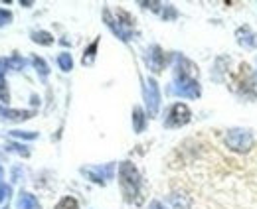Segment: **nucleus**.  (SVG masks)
Here are the masks:
<instances>
[{
  "instance_id": "obj_11",
  "label": "nucleus",
  "mask_w": 257,
  "mask_h": 209,
  "mask_svg": "<svg viewBox=\"0 0 257 209\" xmlns=\"http://www.w3.org/2000/svg\"><path fill=\"white\" fill-rule=\"evenodd\" d=\"M145 126H147V117H145L143 109L141 107H135L133 109V130L135 132H143Z\"/></svg>"
},
{
  "instance_id": "obj_19",
  "label": "nucleus",
  "mask_w": 257,
  "mask_h": 209,
  "mask_svg": "<svg viewBox=\"0 0 257 209\" xmlns=\"http://www.w3.org/2000/svg\"><path fill=\"white\" fill-rule=\"evenodd\" d=\"M10 136H14V138H24V140H34V138H38V132H22V130H10Z\"/></svg>"
},
{
  "instance_id": "obj_3",
  "label": "nucleus",
  "mask_w": 257,
  "mask_h": 209,
  "mask_svg": "<svg viewBox=\"0 0 257 209\" xmlns=\"http://www.w3.org/2000/svg\"><path fill=\"white\" fill-rule=\"evenodd\" d=\"M225 146L235 154H247L253 148V136L245 128H231L225 134Z\"/></svg>"
},
{
  "instance_id": "obj_5",
  "label": "nucleus",
  "mask_w": 257,
  "mask_h": 209,
  "mask_svg": "<svg viewBox=\"0 0 257 209\" xmlns=\"http://www.w3.org/2000/svg\"><path fill=\"white\" fill-rule=\"evenodd\" d=\"M143 97H145V105H147V113H149V117H157L159 107H161V91H159V83H157L153 77L145 79Z\"/></svg>"
},
{
  "instance_id": "obj_10",
  "label": "nucleus",
  "mask_w": 257,
  "mask_h": 209,
  "mask_svg": "<svg viewBox=\"0 0 257 209\" xmlns=\"http://www.w3.org/2000/svg\"><path fill=\"white\" fill-rule=\"evenodd\" d=\"M18 209H40V201L36 199V195L28 193V191H20L18 201H16Z\"/></svg>"
},
{
  "instance_id": "obj_18",
  "label": "nucleus",
  "mask_w": 257,
  "mask_h": 209,
  "mask_svg": "<svg viewBox=\"0 0 257 209\" xmlns=\"http://www.w3.org/2000/svg\"><path fill=\"white\" fill-rule=\"evenodd\" d=\"M10 95H8V87H6V79H4V69H2V63H0V101L8 103Z\"/></svg>"
},
{
  "instance_id": "obj_24",
  "label": "nucleus",
  "mask_w": 257,
  "mask_h": 209,
  "mask_svg": "<svg viewBox=\"0 0 257 209\" xmlns=\"http://www.w3.org/2000/svg\"><path fill=\"white\" fill-rule=\"evenodd\" d=\"M151 209H166V207L162 205L161 201H153V203H151Z\"/></svg>"
},
{
  "instance_id": "obj_2",
  "label": "nucleus",
  "mask_w": 257,
  "mask_h": 209,
  "mask_svg": "<svg viewBox=\"0 0 257 209\" xmlns=\"http://www.w3.org/2000/svg\"><path fill=\"white\" fill-rule=\"evenodd\" d=\"M119 185L123 191V197L127 203L141 205L143 203V181L141 174L131 162H121L119 166Z\"/></svg>"
},
{
  "instance_id": "obj_25",
  "label": "nucleus",
  "mask_w": 257,
  "mask_h": 209,
  "mask_svg": "<svg viewBox=\"0 0 257 209\" xmlns=\"http://www.w3.org/2000/svg\"><path fill=\"white\" fill-rule=\"evenodd\" d=\"M4 209H8V207H4Z\"/></svg>"
},
{
  "instance_id": "obj_1",
  "label": "nucleus",
  "mask_w": 257,
  "mask_h": 209,
  "mask_svg": "<svg viewBox=\"0 0 257 209\" xmlns=\"http://www.w3.org/2000/svg\"><path fill=\"white\" fill-rule=\"evenodd\" d=\"M198 67L184 56L176 54L174 56V81L170 93L176 97H186V99H198L202 95V87L196 79Z\"/></svg>"
},
{
  "instance_id": "obj_8",
  "label": "nucleus",
  "mask_w": 257,
  "mask_h": 209,
  "mask_svg": "<svg viewBox=\"0 0 257 209\" xmlns=\"http://www.w3.org/2000/svg\"><path fill=\"white\" fill-rule=\"evenodd\" d=\"M235 38H237V44L241 48H247V50L257 48V34L251 30V26H239L235 32Z\"/></svg>"
},
{
  "instance_id": "obj_23",
  "label": "nucleus",
  "mask_w": 257,
  "mask_h": 209,
  "mask_svg": "<svg viewBox=\"0 0 257 209\" xmlns=\"http://www.w3.org/2000/svg\"><path fill=\"white\" fill-rule=\"evenodd\" d=\"M8 193H10V187L0 181V203H2L4 199H8Z\"/></svg>"
},
{
  "instance_id": "obj_13",
  "label": "nucleus",
  "mask_w": 257,
  "mask_h": 209,
  "mask_svg": "<svg viewBox=\"0 0 257 209\" xmlns=\"http://www.w3.org/2000/svg\"><path fill=\"white\" fill-rule=\"evenodd\" d=\"M32 63H34V67H36V71H38V75L46 81V79H48V75H50V67H48V63L42 60V58H38V56H34Z\"/></svg>"
},
{
  "instance_id": "obj_17",
  "label": "nucleus",
  "mask_w": 257,
  "mask_h": 209,
  "mask_svg": "<svg viewBox=\"0 0 257 209\" xmlns=\"http://www.w3.org/2000/svg\"><path fill=\"white\" fill-rule=\"evenodd\" d=\"M56 209H79V203H77V199H73V197H62L60 201H58V205Z\"/></svg>"
},
{
  "instance_id": "obj_9",
  "label": "nucleus",
  "mask_w": 257,
  "mask_h": 209,
  "mask_svg": "<svg viewBox=\"0 0 257 209\" xmlns=\"http://www.w3.org/2000/svg\"><path fill=\"white\" fill-rule=\"evenodd\" d=\"M34 117V111H14V109H4L0 105V119L2 120H12V122H22Z\"/></svg>"
},
{
  "instance_id": "obj_15",
  "label": "nucleus",
  "mask_w": 257,
  "mask_h": 209,
  "mask_svg": "<svg viewBox=\"0 0 257 209\" xmlns=\"http://www.w3.org/2000/svg\"><path fill=\"white\" fill-rule=\"evenodd\" d=\"M0 63L4 65V67H10V69H22L24 65H26V60H22V58H18V56H12V58H8V60H0Z\"/></svg>"
},
{
  "instance_id": "obj_4",
  "label": "nucleus",
  "mask_w": 257,
  "mask_h": 209,
  "mask_svg": "<svg viewBox=\"0 0 257 209\" xmlns=\"http://www.w3.org/2000/svg\"><path fill=\"white\" fill-rule=\"evenodd\" d=\"M192 119L190 109L184 103H174L168 111H166V119H164V126L166 128H180L184 124H188Z\"/></svg>"
},
{
  "instance_id": "obj_20",
  "label": "nucleus",
  "mask_w": 257,
  "mask_h": 209,
  "mask_svg": "<svg viewBox=\"0 0 257 209\" xmlns=\"http://www.w3.org/2000/svg\"><path fill=\"white\" fill-rule=\"evenodd\" d=\"M161 14L164 20H174V18H176V10H174V6H170V4H164V6H162Z\"/></svg>"
},
{
  "instance_id": "obj_26",
  "label": "nucleus",
  "mask_w": 257,
  "mask_h": 209,
  "mask_svg": "<svg viewBox=\"0 0 257 209\" xmlns=\"http://www.w3.org/2000/svg\"><path fill=\"white\" fill-rule=\"evenodd\" d=\"M0 170H2V168H0Z\"/></svg>"
},
{
  "instance_id": "obj_16",
  "label": "nucleus",
  "mask_w": 257,
  "mask_h": 209,
  "mask_svg": "<svg viewBox=\"0 0 257 209\" xmlns=\"http://www.w3.org/2000/svg\"><path fill=\"white\" fill-rule=\"evenodd\" d=\"M58 65H60L62 71H71L73 69V58H71V54H67V52L60 54L58 56Z\"/></svg>"
},
{
  "instance_id": "obj_6",
  "label": "nucleus",
  "mask_w": 257,
  "mask_h": 209,
  "mask_svg": "<svg viewBox=\"0 0 257 209\" xmlns=\"http://www.w3.org/2000/svg\"><path fill=\"white\" fill-rule=\"evenodd\" d=\"M81 174L89 178L93 183L105 185L109 179H113L115 174V164H105V166H91V168H81Z\"/></svg>"
},
{
  "instance_id": "obj_22",
  "label": "nucleus",
  "mask_w": 257,
  "mask_h": 209,
  "mask_svg": "<svg viewBox=\"0 0 257 209\" xmlns=\"http://www.w3.org/2000/svg\"><path fill=\"white\" fill-rule=\"evenodd\" d=\"M8 150H12V152H16V154H20L24 158L30 156V150L26 148V146H20V144H8Z\"/></svg>"
},
{
  "instance_id": "obj_14",
  "label": "nucleus",
  "mask_w": 257,
  "mask_h": 209,
  "mask_svg": "<svg viewBox=\"0 0 257 209\" xmlns=\"http://www.w3.org/2000/svg\"><path fill=\"white\" fill-rule=\"evenodd\" d=\"M97 48H99V40H95L87 50H85V54H83V65H91L93 61H95V56H97Z\"/></svg>"
},
{
  "instance_id": "obj_21",
  "label": "nucleus",
  "mask_w": 257,
  "mask_h": 209,
  "mask_svg": "<svg viewBox=\"0 0 257 209\" xmlns=\"http://www.w3.org/2000/svg\"><path fill=\"white\" fill-rule=\"evenodd\" d=\"M10 22H12V12L6 10V8H0V28L10 24Z\"/></svg>"
},
{
  "instance_id": "obj_12",
  "label": "nucleus",
  "mask_w": 257,
  "mask_h": 209,
  "mask_svg": "<svg viewBox=\"0 0 257 209\" xmlns=\"http://www.w3.org/2000/svg\"><path fill=\"white\" fill-rule=\"evenodd\" d=\"M30 38H32V42L40 44V46H52L54 44V36L46 30H34L30 34Z\"/></svg>"
},
{
  "instance_id": "obj_7",
  "label": "nucleus",
  "mask_w": 257,
  "mask_h": 209,
  "mask_svg": "<svg viewBox=\"0 0 257 209\" xmlns=\"http://www.w3.org/2000/svg\"><path fill=\"white\" fill-rule=\"evenodd\" d=\"M145 61H147V65H149L151 71L161 73L162 69H164L166 58H164V52H162L159 46H151V48L147 50V54H145Z\"/></svg>"
}]
</instances>
